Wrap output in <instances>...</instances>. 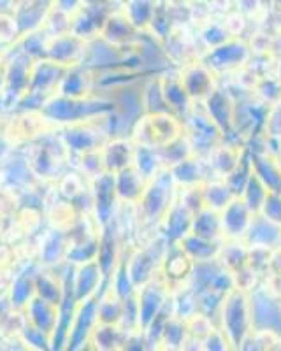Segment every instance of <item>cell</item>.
I'll return each mask as SVG.
<instances>
[{
    "instance_id": "cell-1",
    "label": "cell",
    "mask_w": 281,
    "mask_h": 351,
    "mask_svg": "<svg viewBox=\"0 0 281 351\" xmlns=\"http://www.w3.org/2000/svg\"><path fill=\"white\" fill-rule=\"evenodd\" d=\"M221 332L229 341L230 348H243L248 339L249 332L253 330L252 302L248 291L243 288H230L220 307Z\"/></svg>"
},
{
    "instance_id": "cell-2",
    "label": "cell",
    "mask_w": 281,
    "mask_h": 351,
    "mask_svg": "<svg viewBox=\"0 0 281 351\" xmlns=\"http://www.w3.org/2000/svg\"><path fill=\"white\" fill-rule=\"evenodd\" d=\"M255 213L248 208V204L241 197H234L220 211L221 232L227 239H245Z\"/></svg>"
},
{
    "instance_id": "cell-3",
    "label": "cell",
    "mask_w": 281,
    "mask_h": 351,
    "mask_svg": "<svg viewBox=\"0 0 281 351\" xmlns=\"http://www.w3.org/2000/svg\"><path fill=\"white\" fill-rule=\"evenodd\" d=\"M248 58L249 49L245 44L239 40H225L220 46L209 49L202 64L211 71H232L245 65Z\"/></svg>"
},
{
    "instance_id": "cell-4",
    "label": "cell",
    "mask_w": 281,
    "mask_h": 351,
    "mask_svg": "<svg viewBox=\"0 0 281 351\" xmlns=\"http://www.w3.org/2000/svg\"><path fill=\"white\" fill-rule=\"evenodd\" d=\"M190 125H192V132H190V144L193 149H202L211 152L218 146L221 139V130L208 112H197L190 116Z\"/></svg>"
},
{
    "instance_id": "cell-5",
    "label": "cell",
    "mask_w": 281,
    "mask_h": 351,
    "mask_svg": "<svg viewBox=\"0 0 281 351\" xmlns=\"http://www.w3.org/2000/svg\"><path fill=\"white\" fill-rule=\"evenodd\" d=\"M180 80L190 99L199 100V102H204L217 90L215 88L213 71L206 67L204 64H195L186 67L185 74H181Z\"/></svg>"
},
{
    "instance_id": "cell-6",
    "label": "cell",
    "mask_w": 281,
    "mask_h": 351,
    "mask_svg": "<svg viewBox=\"0 0 281 351\" xmlns=\"http://www.w3.org/2000/svg\"><path fill=\"white\" fill-rule=\"evenodd\" d=\"M245 241L248 246H262L274 250L281 243V227L273 223L271 219L264 218L260 213H257V215H253Z\"/></svg>"
},
{
    "instance_id": "cell-7",
    "label": "cell",
    "mask_w": 281,
    "mask_h": 351,
    "mask_svg": "<svg viewBox=\"0 0 281 351\" xmlns=\"http://www.w3.org/2000/svg\"><path fill=\"white\" fill-rule=\"evenodd\" d=\"M206 112L211 116V120L220 127L221 134L229 132L234 123V116H236V109H234V102L229 97V93L223 90H215L208 99L204 100Z\"/></svg>"
},
{
    "instance_id": "cell-8",
    "label": "cell",
    "mask_w": 281,
    "mask_h": 351,
    "mask_svg": "<svg viewBox=\"0 0 281 351\" xmlns=\"http://www.w3.org/2000/svg\"><path fill=\"white\" fill-rule=\"evenodd\" d=\"M190 232L208 241H217L220 239V237H223L220 213L215 211V209L206 208V206L202 209H199V211L193 215Z\"/></svg>"
},
{
    "instance_id": "cell-9",
    "label": "cell",
    "mask_w": 281,
    "mask_h": 351,
    "mask_svg": "<svg viewBox=\"0 0 281 351\" xmlns=\"http://www.w3.org/2000/svg\"><path fill=\"white\" fill-rule=\"evenodd\" d=\"M181 250L193 260V262H208V260L218 258L220 253V246L217 241H208L202 237L195 236L192 232H188L183 239H181Z\"/></svg>"
},
{
    "instance_id": "cell-10",
    "label": "cell",
    "mask_w": 281,
    "mask_h": 351,
    "mask_svg": "<svg viewBox=\"0 0 281 351\" xmlns=\"http://www.w3.org/2000/svg\"><path fill=\"white\" fill-rule=\"evenodd\" d=\"M248 252L249 246L245 243V239H229L220 246L218 262L227 271L236 272L237 269H241L243 265L248 263Z\"/></svg>"
},
{
    "instance_id": "cell-11",
    "label": "cell",
    "mask_w": 281,
    "mask_h": 351,
    "mask_svg": "<svg viewBox=\"0 0 281 351\" xmlns=\"http://www.w3.org/2000/svg\"><path fill=\"white\" fill-rule=\"evenodd\" d=\"M241 156V152L234 146H217L209 152V167L217 174L227 178L237 167Z\"/></svg>"
},
{
    "instance_id": "cell-12",
    "label": "cell",
    "mask_w": 281,
    "mask_h": 351,
    "mask_svg": "<svg viewBox=\"0 0 281 351\" xmlns=\"http://www.w3.org/2000/svg\"><path fill=\"white\" fill-rule=\"evenodd\" d=\"M202 195H204L206 208L215 209L218 213L236 197L225 181H213V183L202 184Z\"/></svg>"
},
{
    "instance_id": "cell-13",
    "label": "cell",
    "mask_w": 281,
    "mask_h": 351,
    "mask_svg": "<svg viewBox=\"0 0 281 351\" xmlns=\"http://www.w3.org/2000/svg\"><path fill=\"white\" fill-rule=\"evenodd\" d=\"M176 171H181L183 176H178L186 186H195V184H202V176H204V167H202L201 160L195 158H185L180 162Z\"/></svg>"
},
{
    "instance_id": "cell-14",
    "label": "cell",
    "mask_w": 281,
    "mask_h": 351,
    "mask_svg": "<svg viewBox=\"0 0 281 351\" xmlns=\"http://www.w3.org/2000/svg\"><path fill=\"white\" fill-rule=\"evenodd\" d=\"M258 213H260L264 218L271 219L273 223L280 225L281 227V193L267 192Z\"/></svg>"
},
{
    "instance_id": "cell-15",
    "label": "cell",
    "mask_w": 281,
    "mask_h": 351,
    "mask_svg": "<svg viewBox=\"0 0 281 351\" xmlns=\"http://www.w3.org/2000/svg\"><path fill=\"white\" fill-rule=\"evenodd\" d=\"M278 165H280V169H281V153H280V156H278Z\"/></svg>"
},
{
    "instance_id": "cell-16",
    "label": "cell",
    "mask_w": 281,
    "mask_h": 351,
    "mask_svg": "<svg viewBox=\"0 0 281 351\" xmlns=\"http://www.w3.org/2000/svg\"><path fill=\"white\" fill-rule=\"evenodd\" d=\"M280 307H281V293H280Z\"/></svg>"
},
{
    "instance_id": "cell-17",
    "label": "cell",
    "mask_w": 281,
    "mask_h": 351,
    "mask_svg": "<svg viewBox=\"0 0 281 351\" xmlns=\"http://www.w3.org/2000/svg\"><path fill=\"white\" fill-rule=\"evenodd\" d=\"M280 247H281V243H280Z\"/></svg>"
}]
</instances>
